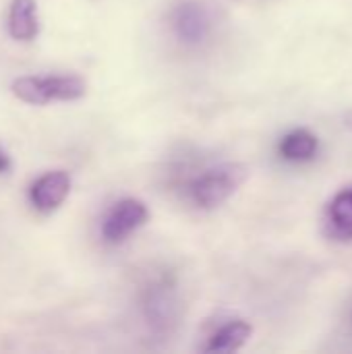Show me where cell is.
I'll list each match as a JSON object with an SVG mask.
<instances>
[{
  "mask_svg": "<svg viewBox=\"0 0 352 354\" xmlns=\"http://www.w3.org/2000/svg\"><path fill=\"white\" fill-rule=\"evenodd\" d=\"M10 91L25 104L77 102L87 93V81L79 75H27L12 81Z\"/></svg>",
  "mask_w": 352,
  "mask_h": 354,
  "instance_id": "1",
  "label": "cell"
},
{
  "mask_svg": "<svg viewBox=\"0 0 352 354\" xmlns=\"http://www.w3.org/2000/svg\"><path fill=\"white\" fill-rule=\"evenodd\" d=\"M247 176L249 168L239 162L207 168L189 183V197L201 209H216L241 189Z\"/></svg>",
  "mask_w": 352,
  "mask_h": 354,
  "instance_id": "2",
  "label": "cell"
},
{
  "mask_svg": "<svg viewBox=\"0 0 352 354\" xmlns=\"http://www.w3.org/2000/svg\"><path fill=\"white\" fill-rule=\"evenodd\" d=\"M170 27L178 41L187 46H197L205 41L212 33V15L203 4L187 0L172 10Z\"/></svg>",
  "mask_w": 352,
  "mask_h": 354,
  "instance_id": "3",
  "label": "cell"
},
{
  "mask_svg": "<svg viewBox=\"0 0 352 354\" xmlns=\"http://www.w3.org/2000/svg\"><path fill=\"white\" fill-rule=\"evenodd\" d=\"M149 218V212L145 207L143 201L127 197L120 199L106 216L104 224H102V236L106 243H122L131 232H135L137 228H141Z\"/></svg>",
  "mask_w": 352,
  "mask_h": 354,
  "instance_id": "4",
  "label": "cell"
},
{
  "mask_svg": "<svg viewBox=\"0 0 352 354\" xmlns=\"http://www.w3.org/2000/svg\"><path fill=\"white\" fill-rule=\"evenodd\" d=\"M71 193V176L64 170H52L41 174L29 189L31 205L41 214L56 212Z\"/></svg>",
  "mask_w": 352,
  "mask_h": 354,
  "instance_id": "5",
  "label": "cell"
},
{
  "mask_svg": "<svg viewBox=\"0 0 352 354\" xmlns=\"http://www.w3.org/2000/svg\"><path fill=\"white\" fill-rule=\"evenodd\" d=\"M324 230L330 239L352 241V185L334 193L324 207Z\"/></svg>",
  "mask_w": 352,
  "mask_h": 354,
  "instance_id": "6",
  "label": "cell"
},
{
  "mask_svg": "<svg viewBox=\"0 0 352 354\" xmlns=\"http://www.w3.org/2000/svg\"><path fill=\"white\" fill-rule=\"evenodd\" d=\"M143 311L156 330H168L178 322V299L166 284H156L147 290Z\"/></svg>",
  "mask_w": 352,
  "mask_h": 354,
  "instance_id": "7",
  "label": "cell"
},
{
  "mask_svg": "<svg viewBox=\"0 0 352 354\" xmlns=\"http://www.w3.org/2000/svg\"><path fill=\"white\" fill-rule=\"evenodd\" d=\"M8 33L17 41H33L39 35V17L35 0H10Z\"/></svg>",
  "mask_w": 352,
  "mask_h": 354,
  "instance_id": "8",
  "label": "cell"
},
{
  "mask_svg": "<svg viewBox=\"0 0 352 354\" xmlns=\"http://www.w3.org/2000/svg\"><path fill=\"white\" fill-rule=\"evenodd\" d=\"M319 151V137L309 129H295L278 143V153L288 162H309Z\"/></svg>",
  "mask_w": 352,
  "mask_h": 354,
  "instance_id": "9",
  "label": "cell"
},
{
  "mask_svg": "<svg viewBox=\"0 0 352 354\" xmlns=\"http://www.w3.org/2000/svg\"><path fill=\"white\" fill-rule=\"evenodd\" d=\"M253 336V326L249 322L237 319L222 326L207 342L205 353H237Z\"/></svg>",
  "mask_w": 352,
  "mask_h": 354,
  "instance_id": "10",
  "label": "cell"
},
{
  "mask_svg": "<svg viewBox=\"0 0 352 354\" xmlns=\"http://www.w3.org/2000/svg\"><path fill=\"white\" fill-rule=\"evenodd\" d=\"M10 166H12V162H10V156L0 147V174H4V172H8L10 170Z\"/></svg>",
  "mask_w": 352,
  "mask_h": 354,
  "instance_id": "11",
  "label": "cell"
},
{
  "mask_svg": "<svg viewBox=\"0 0 352 354\" xmlns=\"http://www.w3.org/2000/svg\"><path fill=\"white\" fill-rule=\"evenodd\" d=\"M344 124H346V127L352 131V110L346 114V116H344Z\"/></svg>",
  "mask_w": 352,
  "mask_h": 354,
  "instance_id": "12",
  "label": "cell"
}]
</instances>
